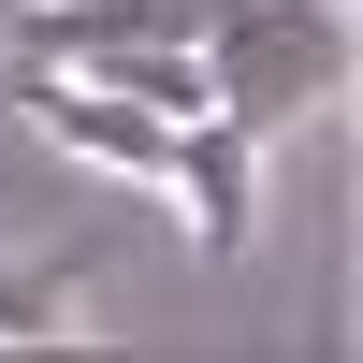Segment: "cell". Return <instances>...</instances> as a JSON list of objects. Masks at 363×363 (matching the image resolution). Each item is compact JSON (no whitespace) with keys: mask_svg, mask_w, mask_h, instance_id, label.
<instances>
[{"mask_svg":"<svg viewBox=\"0 0 363 363\" xmlns=\"http://www.w3.org/2000/svg\"><path fill=\"white\" fill-rule=\"evenodd\" d=\"M189 29H203V0H15V58L102 73V87H131V102H160V116L203 102Z\"/></svg>","mask_w":363,"mask_h":363,"instance_id":"2","label":"cell"},{"mask_svg":"<svg viewBox=\"0 0 363 363\" xmlns=\"http://www.w3.org/2000/svg\"><path fill=\"white\" fill-rule=\"evenodd\" d=\"M174 218H189V247L203 262H233L247 247V218H262V131H233L218 102H189V131H174Z\"/></svg>","mask_w":363,"mask_h":363,"instance_id":"4","label":"cell"},{"mask_svg":"<svg viewBox=\"0 0 363 363\" xmlns=\"http://www.w3.org/2000/svg\"><path fill=\"white\" fill-rule=\"evenodd\" d=\"M189 58H203V102H218L233 131L277 145V131H306V116L349 102V73H363V15H349V0H203Z\"/></svg>","mask_w":363,"mask_h":363,"instance_id":"1","label":"cell"},{"mask_svg":"<svg viewBox=\"0 0 363 363\" xmlns=\"http://www.w3.org/2000/svg\"><path fill=\"white\" fill-rule=\"evenodd\" d=\"M15 116L73 174H131V189H160V174H174V131H189V116L131 102V87H102V73H44V58H15Z\"/></svg>","mask_w":363,"mask_h":363,"instance_id":"3","label":"cell"},{"mask_svg":"<svg viewBox=\"0 0 363 363\" xmlns=\"http://www.w3.org/2000/svg\"><path fill=\"white\" fill-rule=\"evenodd\" d=\"M87 335V262H0V349H73Z\"/></svg>","mask_w":363,"mask_h":363,"instance_id":"5","label":"cell"}]
</instances>
